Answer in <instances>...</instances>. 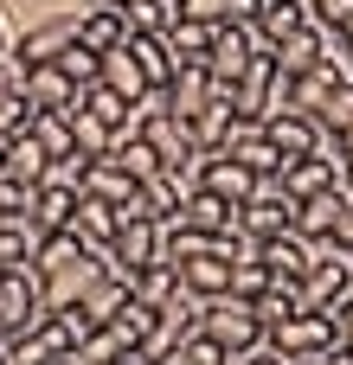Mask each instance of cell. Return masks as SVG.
<instances>
[{
    "instance_id": "1",
    "label": "cell",
    "mask_w": 353,
    "mask_h": 365,
    "mask_svg": "<svg viewBox=\"0 0 353 365\" xmlns=\"http://www.w3.org/2000/svg\"><path fill=\"white\" fill-rule=\"evenodd\" d=\"M264 346H277L283 359H322V353H334L341 340H334V314H322V308H296V314H283V321H270L264 327Z\"/></svg>"
},
{
    "instance_id": "2",
    "label": "cell",
    "mask_w": 353,
    "mask_h": 365,
    "mask_svg": "<svg viewBox=\"0 0 353 365\" xmlns=\"http://www.w3.org/2000/svg\"><path fill=\"white\" fill-rule=\"evenodd\" d=\"M199 334H206V340H219L232 359L257 353V346H264L257 302H238V295H219V302H206V314H199Z\"/></svg>"
},
{
    "instance_id": "3",
    "label": "cell",
    "mask_w": 353,
    "mask_h": 365,
    "mask_svg": "<svg viewBox=\"0 0 353 365\" xmlns=\"http://www.w3.org/2000/svg\"><path fill=\"white\" fill-rule=\"evenodd\" d=\"M45 314H51V308H45V282H39V269H32V263L0 269V334L19 340V334H32Z\"/></svg>"
},
{
    "instance_id": "4",
    "label": "cell",
    "mask_w": 353,
    "mask_h": 365,
    "mask_svg": "<svg viewBox=\"0 0 353 365\" xmlns=\"http://www.w3.org/2000/svg\"><path fill=\"white\" fill-rule=\"evenodd\" d=\"M347 295H353V250L341 237H334V244H315V269L302 276V302L328 314V308H341Z\"/></svg>"
},
{
    "instance_id": "5",
    "label": "cell",
    "mask_w": 353,
    "mask_h": 365,
    "mask_svg": "<svg viewBox=\"0 0 353 365\" xmlns=\"http://www.w3.org/2000/svg\"><path fill=\"white\" fill-rule=\"evenodd\" d=\"M103 263H109L116 276H129V282H135L141 269H154V263H161V218H122Z\"/></svg>"
},
{
    "instance_id": "6",
    "label": "cell",
    "mask_w": 353,
    "mask_h": 365,
    "mask_svg": "<svg viewBox=\"0 0 353 365\" xmlns=\"http://www.w3.org/2000/svg\"><path fill=\"white\" fill-rule=\"evenodd\" d=\"M347 205H353V186H347V180H334L328 192H315V199H302V205H296V231H302L309 244H334V237H341Z\"/></svg>"
},
{
    "instance_id": "7",
    "label": "cell",
    "mask_w": 353,
    "mask_h": 365,
    "mask_svg": "<svg viewBox=\"0 0 353 365\" xmlns=\"http://www.w3.org/2000/svg\"><path fill=\"white\" fill-rule=\"evenodd\" d=\"M206 103H232V83H212V71H206V64H180V71H174V83H167V115L193 122Z\"/></svg>"
},
{
    "instance_id": "8",
    "label": "cell",
    "mask_w": 353,
    "mask_h": 365,
    "mask_svg": "<svg viewBox=\"0 0 353 365\" xmlns=\"http://www.w3.org/2000/svg\"><path fill=\"white\" fill-rule=\"evenodd\" d=\"M71 38H77V13H51V19H39V26H26V32L13 38V64H19V71H26V64H51Z\"/></svg>"
},
{
    "instance_id": "9",
    "label": "cell",
    "mask_w": 353,
    "mask_h": 365,
    "mask_svg": "<svg viewBox=\"0 0 353 365\" xmlns=\"http://www.w3.org/2000/svg\"><path fill=\"white\" fill-rule=\"evenodd\" d=\"M96 276H103V257H96V250H77V257H64L58 269H39V282H45V308H51V314L71 308Z\"/></svg>"
},
{
    "instance_id": "10",
    "label": "cell",
    "mask_w": 353,
    "mask_h": 365,
    "mask_svg": "<svg viewBox=\"0 0 353 365\" xmlns=\"http://www.w3.org/2000/svg\"><path fill=\"white\" fill-rule=\"evenodd\" d=\"M19 90H26V103H32V109H77V96H84L58 58H51V64H26Z\"/></svg>"
},
{
    "instance_id": "11",
    "label": "cell",
    "mask_w": 353,
    "mask_h": 365,
    "mask_svg": "<svg viewBox=\"0 0 353 365\" xmlns=\"http://www.w3.org/2000/svg\"><path fill=\"white\" fill-rule=\"evenodd\" d=\"M71 212H77V186L39 180V186L26 192V218H32V231H39V237H51V231H71Z\"/></svg>"
},
{
    "instance_id": "12",
    "label": "cell",
    "mask_w": 353,
    "mask_h": 365,
    "mask_svg": "<svg viewBox=\"0 0 353 365\" xmlns=\"http://www.w3.org/2000/svg\"><path fill=\"white\" fill-rule=\"evenodd\" d=\"M257 263H264L270 276H283V282H302V276L315 269V244H309L302 231H277V237L257 244Z\"/></svg>"
},
{
    "instance_id": "13",
    "label": "cell",
    "mask_w": 353,
    "mask_h": 365,
    "mask_svg": "<svg viewBox=\"0 0 353 365\" xmlns=\"http://www.w3.org/2000/svg\"><path fill=\"white\" fill-rule=\"evenodd\" d=\"M264 135L283 148V160H302V154H315V141L328 135L315 115H302V109H277V115H264Z\"/></svg>"
},
{
    "instance_id": "14",
    "label": "cell",
    "mask_w": 353,
    "mask_h": 365,
    "mask_svg": "<svg viewBox=\"0 0 353 365\" xmlns=\"http://www.w3.org/2000/svg\"><path fill=\"white\" fill-rule=\"evenodd\" d=\"M116 225H122V212H116V205H103V199L77 192V212H71V231H77V244H84V250L109 257V244H116Z\"/></svg>"
},
{
    "instance_id": "15",
    "label": "cell",
    "mask_w": 353,
    "mask_h": 365,
    "mask_svg": "<svg viewBox=\"0 0 353 365\" xmlns=\"http://www.w3.org/2000/svg\"><path fill=\"white\" fill-rule=\"evenodd\" d=\"M199 186L219 192V199H232V205H244V199L257 192V173H251L244 160H232V154H206V160H199Z\"/></svg>"
},
{
    "instance_id": "16",
    "label": "cell",
    "mask_w": 353,
    "mask_h": 365,
    "mask_svg": "<svg viewBox=\"0 0 353 365\" xmlns=\"http://www.w3.org/2000/svg\"><path fill=\"white\" fill-rule=\"evenodd\" d=\"M174 225H187V231H232L238 225V205L232 199H219V192H206V186H193L187 199H180V212H174Z\"/></svg>"
},
{
    "instance_id": "17",
    "label": "cell",
    "mask_w": 353,
    "mask_h": 365,
    "mask_svg": "<svg viewBox=\"0 0 353 365\" xmlns=\"http://www.w3.org/2000/svg\"><path fill=\"white\" fill-rule=\"evenodd\" d=\"M122 45H129V58L141 64V77H148V90H167V83H174V71H180V58L167 51V38H161V32H129Z\"/></svg>"
},
{
    "instance_id": "18",
    "label": "cell",
    "mask_w": 353,
    "mask_h": 365,
    "mask_svg": "<svg viewBox=\"0 0 353 365\" xmlns=\"http://www.w3.org/2000/svg\"><path fill=\"white\" fill-rule=\"evenodd\" d=\"M244 64H251V38H244V26H219V32H212V51H206L212 83H238Z\"/></svg>"
},
{
    "instance_id": "19",
    "label": "cell",
    "mask_w": 353,
    "mask_h": 365,
    "mask_svg": "<svg viewBox=\"0 0 353 365\" xmlns=\"http://www.w3.org/2000/svg\"><path fill=\"white\" fill-rule=\"evenodd\" d=\"M277 180H283V192H289V199L302 205V199L328 192V186H334V180H347V173H341L334 160H322V154H302V160H289V167H283Z\"/></svg>"
},
{
    "instance_id": "20",
    "label": "cell",
    "mask_w": 353,
    "mask_h": 365,
    "mask_svg": "<svg viewBox=\"0 0 353 365\" xmlns=\"http://www.w3.org/2000/svg\"><path fill=\"white\" fill-rule=\"evenodd\" d=\"M180 269V289H193L199 302H219L225 289H232V263L219 257V250H199V257H187V263H174Z\"/></svg>"
},
{
    "instance_id": "21",
    "label": "cell",
    "mask_w": 353,
    "mask_h": 365,
    "mask_svg": "<svg viewBox=\"0 0 353 365\" xmlns=\"http://www.w3.org/2000/svg\"><path fill=\"white\" fill-rule=\"evenodd\" d=\"M129 38V26H122V6H77V45H90V51H116Z\"/></svg>"
},
{
    "instance_id": "22",
    "label": "cell",
    "mask_w": 353,
    "mask_h": 365,
    "mask_svg": "<svg viewBox=\"0 0 353 365\" xmlns=\"http://www.w3.org/2000/svg\"><path fill=\"white\" fill-rule=\"evenodd\" d=\"M270 58H277V71H283V77H302V71H315V64H322V26L309 19V26H296V32H283Z\"/></svg>"
},
{
    "instance_id": "23",
    "label": "cell",
    "mask_w": 353,
    "mask_h": 365,
    "mask_svg": "<svg viewBox=\"0 0 353 365\" xmlns=\"http://www.w3.org/2000/svg\"><path fill=\"white\" fill-rule=\"evenodd\" d=\"M0 173H6V180H19L26 192L51 173V154L32 141V128H26V135H6V160H0Z\"/></svg>"
},
{
    "instance_id": "24",
    "label": "cell",
    "mask_w": 353,
    "mask_h": 365,
    "mask_svg": "<svg viewBox=\"0 0 353 365\" xmlns=\"http://www.w3.org/2000/svg\"><path fill=\"white\" fill-rule=\"evenodd\" d=\"M84 192H90V199H103V205H116V212H129V205H135V180H129L109 154L84 167Z\"/></svg>"
},
{
    "instance_id": "25",
    "label": "cell",
    "mask_w": 353,
    "mask_h": 365,
    "mask_svg": "<svg viewBox=\"0 0 353 365\" xmlns=\"http://www.w3.org/2000/svg\"><path fill=\"white\" fill-rule=\"evenodd\" d=\"M309 19H315V0H257V32L270 38V51H277L283 32H296Z\"/></svg>"
},
{
    "instance_id": "26",
    "label": "cell",
    "mask_w": 353,
    "mask_h": 365,
    "mask_svg": "<svg viewBox=\"0 0 353 365\" xmlns=\"http://www.w3.org/2000/svg\"><path fill=\"white\" fill-rule=\"evenodd\" d=\"M96 83H109V90H116V96H129V103H141V96H148V77H141V64L129 58V45L103 51V71H96Z\"/></svg>"
},
{
    "instance_id": "27",
    "label": "cell",
    "mask_w": 353,
    "mask_h": 365,
    "mask_svg": "<svg viewBox=\"0 0 353 365\" xmlns=\"http://www.w3.org/2000/svg\"><path fill=\"white\" fill-rule=\"evenodd\" d=\"M212 32H219V26H199V19H180V13H174V26H167L161 38H167V51H174L180 64H206V51H212Z\"/></svg>"
},
{
    "instance_id": "28",
    "label": "cell",
    "mask_w": 353,
    "mask_h": 365,
    "mask_svg": "<svg viewBox=\"0 0 353 365\" xmlns=\"http://www.w3.org/2000/svg\"><path fill=\"white\" fill-rule=\"evenodd\" d=\"M32 250H39V231H32V218H26V212H0V269H13V263H32Z\"/></svg>"
},
{
    "instance_id": "29",
    "label": "cell",
    "mask_w": 353,
    "mask_h": 365,
    "mask_svg": "<svg viewBox=\"0 0 353 365\" xmlns=\"http://www.w3.org/2000/svg\"><path fill=\"white\" fill-rule=\"evenodd\" d=\"M109 160H116V167H122V173H129L135 186L161 173V154L148 148V135H116V148H109Z\"/></svg>"
},
{
    "instance_id": "30",
    "label": "cell",
    "mask_w": 353,
    "mask_h": 365,
    "mask_svg": "<svg viewBox=\"0 0 353 365\" xmlns=\"http://www.w3.org/2000/svg\"><path fill=\"white\" fill-rule=\"evenodd\" d=\"M174 289H180V269H174V263H154V269H141V276L129 282V295H135L141 308H167Z\"/></svg>"
},
{
    "instance_id": "31",
    "label": "cell",
    "mask_w": 353,
    "mask_h": 365,
    "mask_svg": "<svg viewBox=\"0 0 353 365\" xmlns=\"http://www.w3.org/2000/svg\"><path fill=\"white\" fill-rule=\"evenodd\" d=\"M77 109H90V115H96V122H109V128H122L135 103H129V96H116L109 83H84V96H77Z\"/></svg>"
},
{
    "instance_id": "32",
    "label": "cell",
    "mask_w": 353,
    "mask_h": 365,
    "mask_svg": "<svg viewBox=\"0 0 353 365\" xmlns=\"http://www.w3.org/2000/svg\"><path fill=\"white\" fill-rule=\"evenodd\" d=\"M71 135H77V154H90V160H103V154L116 148V128L96 122L90 109H71Z\"/></svg>"
},
{
    "instance_id": "33",
    "label": "cell",
    "mask_w": 353,
    "mask_h": 365,
    "mask_svg": "<svg viewBox=\"0 0 353 365\" xmlns=\"http://www.w3.org/2000/svg\"><path fill=\"white\" fill-rule=\"evenodd\" d=\"M122 26L129 32H167L174 26V0H122Z\"/></svg>"
},
{
    "instance_id": "34",
    "label": "cell",
    "mask_w": 353,
    "mask_h": 365,
    "mask_svg": "<svg viewBox=\"0 0 353 365\" xmlns=\"http://www.w3.org/2000/svg\"><path fill=\"white\" fill-rule=\"evenodd\" d=\"M58 64H64V71H71V83L84 90V83H96V71H103V51H90V45H77V38H71V45L58 51Z\"/></svg>"
},
{
    "instance_id": "35",
    "label": "cell",
    "mask_w": 353,
    "mask_h": 365,
    "mask_svg": "<svg viewBox=\"0 0 353 365\" xmlns=\"http://www.w3.org/2000/svg\"><path fill=\"white\" fill-rule=\"evenodd\" d=\"M264 289H270V269H264L257 257H251V263H232V289H225V295H238V302H257Z\"/></svg>"
},
{
    "instance_id": "36",
    "label": "cell",
    "mask_w": 353,
    "mask_h": 365,
    "mask_svg": "<svg viewBox=\"0 0 353 365\" xmlns=\"http://www.w3.org/2000/svg\"><path fill=\"white\" fill-rule=\"evenodd\" d=\"M174 365H232V353H225L219 340L193 334V340H180V353H174Z\"/></svg>"
},
{
    "instance_id": "37",
    "label": "cell",
    "mask_w": 353,
    "mask_h": 365,
    "mask_svg": "<svg viewBox=\"0 0 353 365\" xmlns=\"http://www.w3.org/2000/svg\"><path fill=\"white\" fill-rule=\"evenodd\" d=\"M315 122H322L328 135H341V128H347V122H353V83H334V96H328V109H322Z\"/></svg>"
},
{
    "instance_id": "38",
    "label": "cell",
    "mask_w": 353,
    "mask_h": 365,
    "mask_svg": "<svg viewBox=\"0 0 353 365\" xmlns=\"http://www.w3.org/2000/svg\"><path fill=\"white\" fill-rule=\"evenodd\" d=\"M315 26L347 32V26H353V0H315Z\"/></svg>"
},
{
    "instance_id": "39",
    "label": "cell",
    "mask_w": 353,
    "mask_h": 365,
    "mask_svg": "<svg viewBox=\"0 0 353 365\" xmlns=\"http://www.w3.org/2000/svg\"><path fill=\"white\" fill-rule=\"evenodd\" d=\"M328 314H334V340H341V346L353 353V295L341 302V308H328Z\"/></svg>"
},
{
    "instance_id": "40",
    "label": "cell",
    "mask_w": 353,
    "mask_h": 365,
    "mask_svg": "<svg viewBox=\"0 0 353 365\" xmlns=\"http://www.w3.org/2000/svg\"><path fill=\"white\" fill-rule=\"evenodd\" d=\"M0 212H26V186L0 173Z\"/></svg>"
},
{
    "instance_id": "41",
    "label": "cell",
    "mask_w": 353,
    "mask_h": 365,
    "mask_svg": "<svg viewBox=\"0 0 353 365\" xmlns=\"http://www.w3.org/2000/svg\"><path fill=\"white\" fill-rule=\"evenodd\" d=\"M232 365H296V359H283L277 346H257V353H244V359H232Z\"/></svg>"
},
{
    "instance_id": "42",
    "label": "cell",
    "mask_w": 353,
    "mask_h": 365,
    "mask_svg": "<svg viewBox=\"0 0 353 365\" xmlns=\"http://www.w3.org/2000/svg\"><path fill=\"white\" fill-rule=\"evenodd\" d=\"M109 365H154V359H148V353H141V346H129V353H122V359H109Z\"/></svg>"
},
{
    "instance_id": "43",
    "label": "cell",
    "mask_w": 353,
    "mask_h": 365,
    "mask_svg": "<svg viewBox=\"0 0 353 365\" xmlns=\"http://www.w3.org/2000/svg\"><path fill=\"white\" fill-rule=\"evenodd\" d=\"M341 244L353 250V205H347V218H341Z\"/></svg>"
},
{
    "instance_id": "44",
    "label": "cell",
    "mask_w": 353,
    "mask_h": 365,
    "mask_svg": "<svg viewBox=\"0 0 353 365\" xmlns=\"http://www.w3.org/2000/svg\"><path fill=\"white\" fill-rule=\"evenodd\" d=\"M328 365H353V353H347V346H334V353H328Z\"/></svg>"
},
{
    "instance_id": "45",
    "label": "cell",
    "mask_w": 353,
    "mask_h": 365,
    "mask_svg": "<svg viewBox=\"0 0 353 365\" xmlns=\"http://www.w3.org/2000/svg\"><path fill=\"white\" fill-rule=\"evenodd\" d=\"M0 160H6V135H0Z\"/></svg>"
},
{
    "instance_id": "46",
    "label": "cell",
    "mask_w": 353,
    "mask_h": 365,
    "mask_svg": "<svg viewBox=\"0 0 353 365\" xmlns=\"http://www.w3.org/2000/svg\"><path fill=\"white\" fill-rule=\"evenodd\" d=\"M0 365H6V340H0Z\"/></svg>"
},
{
    "instance_id": "47",
    "label": "cell",
    "mask_w": 353,
    "mask_h": 365,
    "mask_svg": "<svg viewBox=\"0 0 353 365\" xmlns=\"http://www.w3.org/2000/svg\"><path fill=\"white\" fill-rule=\"evenodd\" d=\"M347 186H353V160H347Z\"/></svg>"
},
{
    "instance_id": "48",
    "label": "cell",
    "mask_w": 353,
    "mask_h": 365,
    "mask_svg": "<svg viewBox=\"0 0 353 365\" xmlns=\"http://www.w3.org/2000/svg\"><path fill=\"white\" fill-rule=\"evenodd\" d=\"M0 51H6V32H0Z\"/></svg>"
},
{
    "instance_id": "49",
    "label": "cell",
    "mask_w": 353,
    "mask_h": 365,
    "mask_svg": "<svg viewBox=\"0 0 353 365\" xmlns=\"http://www.w3.org/2000/svg\"><path fill=\"white\" fill-rule=\"evenodd\" d=\"M103 6H122V0H103Z\"/></svg>"
}]
</instances>
